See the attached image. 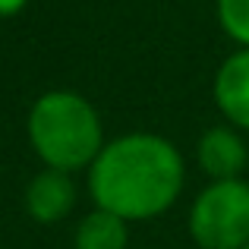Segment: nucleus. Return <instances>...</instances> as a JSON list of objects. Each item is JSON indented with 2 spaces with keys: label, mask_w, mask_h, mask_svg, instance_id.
<instances>
[{
  "label": "nucleus",
  "mask_w": 249,
  "mask_h": 249,
  "mask_svg": "<svg viewBox=\"0 0 249 249\" xmlns=\"http://www.w3.org/2000/svg\"><path fill=\"white\" fill-rule=\"evenodd\" d=\"M76 205V183L67 170L44 167L25 186V212L41 224L63 221Z\"/></svg>",
  "instance_id": "nucleus-4"
},
{
  "label": "nucleus",
  "mask_w": 249,
  "mask_h": 249,
  "mask_svg": "<svg viewBox=\"0 0 249 249\" xmlns=\"http://www.w3.org/2000/svg\"><path fill=\"white\" fill-rule=\"evenodd\" d=\"M218 22L227 38L249 48V0H218Z\"/></svg>",
  "instance_id": "nucleus-8"
},
{
  "label": "nucleus",
  "mask_w": 249,
  "mask_h": 249,
  "mask_svg": "<svg viewBox=\"0 0 249 249\" xmlns=\"http://www.w3.org/2000/svg\"><path fill=\"white\" fill-rule=\"evenodd\" d=\"M243 249H249V246H243Z\"/></svg>",
  "instance_id": "nucleus-10"
},
{
  "label": "nucleus",
  "mask_w": 249,
  "mask_h": 249,
  "mask_svg": "<svg viewBox=\"0 0 249 249\" xmlns=\"http://www.w3.org/2000/svg\"><path fill=\"white\" fill-rule=\"evenodd\" d=\"M29 0H0V16H16Z\"/></svg>",
  "instance_id": "nucleus-9"
},
{
  "label": "nucleus",
  "mask_w": 249,
  "mask_h": 249,
  "mask_svg": "<svg viewBox=\"0 0 249 249\" xmlns=\"http://www.w3.org/2000/svg\"><path fill=\"white\" fill-rule=\"evenodd\" d=\"M196 158L212 180H240L246 167V145L237 129L212 126L196 145Z\"/></svg>",
  "instance_id": "nucleus-6"
},
{
  "label": "nucleus",
  "mask_w": 249,
  "mask_h": 249,
  "mask_svg": "<svg viewBox=\"0 0 249 249\" xmlns=\"http://www.w3.org/2000/svg\"><path fill=\"white\" fill-rule=\"evenodd\" d=\"M129 221H123L120 214L95 208L79 221L76 227L73 246L76 249H126L129 243Z\"/></svg>",
  "instance_id": "nucleus-7"
},
{
  "label": "nucleus",
  "mask_w": 249,
  "mask_h": 249,
  "mask_svg": "<svg viewBox=\"0 0 249 249\" xmlns=\"http://www.w3.org/2000/svg\"><path fill=\"white\" fill-rule=\"evenodd\" d=\"M214 101L231 126L249 129V48H240L218 67Z\"/></svg>",
  "instance_id": "nucleus-5"
},
{
  "label": "nucleus",
  "mask_w": 249,
  "mask_h": 249,
  "mask_svg": "<svg viewBox=\"0 0 249 249\" xmlns=\"http://www.w3.org/2000/svg\"><path fill=\"white\" fill-rule=\"evenodd\" d=\"M29 142L44 167L67 174L91 167L104 148L101 117L76 91H44L29 110Z\"/></svg>",
  "instance_id": "nucleus-2"
},
{
  "label": "nucleus",
  "mask_w": 249,
  "mask_h": 249,
  "mask_svg": "<svg viewBox=\"0 0 249 249\" xmlns=\"http://www.w3.org/2000/svg\"><path fill=\"white\" fill-rule=\"evenodd\" d=\"M189 233L202 249L249 246V183L212 180L189 208Z\"/></svg>",
  "instance_id": "nucleus-3"
},
{
  "label": "nucleus",
  "mask_w": 249,
  "mask_h": 249,
  "mask_svg": "<svg viewBox=\"0 0 249 249\" xmlns=\"http://www.w3.org/2000/svg\"><path fill=\"white\" fill-rule=\"evenodd\" d=\"M183 189V158L155 133H129L107 142L89 167V193L95 208L123 221H148L164 214Z\"/></svg>",
  "instance_id": "nucleus-1"
}]
</instances>
